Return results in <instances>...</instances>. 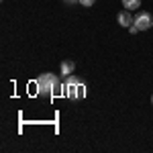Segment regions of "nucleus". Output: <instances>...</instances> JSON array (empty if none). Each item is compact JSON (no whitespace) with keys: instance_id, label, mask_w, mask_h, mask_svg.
Returning a JSON list of instances; mask_svg holds the SVG:
<instances>
[{"instance_id":"f257e3e1","label":"nucleus","mask_w":153,"mask_h":153,"mask_svg":"<svg viewBox=\"0 0 153 153\" xmlns=\"http://www.w3.org/2000/svg\"><path fill=\"white\" fill-rule=\"evenodd\" d=\"M37 88H39V94H51V96H59L63 94V88L65 84L59 82L57 76L53 74H43L37 78Z\"/></svg>"},{"instance_id":"f03ea898","label":"nucleus","mask_w":153,"mask_h":153,"mask_svg":"<svg viewBox=\"0 0 153 153\" xmlns=\"http://www.w3.org/2000/svg\"><path fill=\"white\" fill-rule=\"evenodd\" d=\"M135 25H137L139 31H147V29L153 27V16L149 12H139V14L135 16Z\"/></svg>"},{"instance_id":"7ed1b4c3","label":"nucleus","mask_w":153,"mask_h":153,"mask_svg":"<svg viewBox=\"0 0 153 153\" xmlns=\"http://www.w3.org/2000/svg\"><path fill=\"white\" fill-rule=\"evenodd\" d=\"M117 21H118V25H120V27H125V29H129L131 25L135 23V19L131 16V12L127 10V8H125V10H120L117 14Z\"/></svg>"},{"instance_id":"20e7f679","label":"nucleus","mask_w":153,"mask_h":153,"mask_svg":"<svg viewBox=\"0 0 153 153\" xmlns=\"http://www.w3.org/2000/svg\"><path fill=\"white\" fill-rule=\"evenodd\" d=\"M59 70H61V76H71L74 74V70H76V63L74 61H70V59H65V61H61L59 63Z\"/></svg>"},{"instance_id":"39448f33","label":"nucleus","mask_w":153,"mask_h":153,"mask_svg":"<svg viewBox=\"0 0 153 153\" xmlns=\"http://www.w3.org/2000/svg\"><path fill=\"white\" fill-rule=\"evenodd\" d=\"M123 6L127 10H137L141 6V0H123Z\"/></svg>"},{"instance_id":"423d86ee","label":"nucleus","mask_w":153,"mask_h":153,"mask_svg":"<svg viewBox=\"0 0 153 153\" xmlns=\"http://www.w3.org/2000/svg\"><path fill=\"white\" fill-rule=\"evenodd\" d=\"M65 84H82V80H80V78H76V76H68Z\"/></svg>"},{"instance_id":"0eeeda50","label":"nucleus","mask_w":153,"mask_h":153,"mask_svg":"<svg viewBox=\"0 0 153 153\" xmlns=\"http://www.w3.org/2000/svg\"><path fill=\"white\" fill-rule=\"evenodd\" d=\"M94 2H96V0H80L82 6H94Z\"/></svg>"},{"instance_id":"6e6552de","label":"nucleus","mask_w":153,"mask_h":153,"mask_svg":"<svg viewBox=\"0 0 153 153\" xmlns=\"http://www.w3.org/2000/svg\"><path fill=\"white\" fill-rule=\"evenodd\" d=\"M65 4H74V2H80V0H63Z\"/></svg>"},{"instance_id":"1a4fd4ad","label":"nucleus","mask_w":153,"mask_h":153,"mask_svg":"<svg viewBox=\"0 0 153 153\" xmlns=\"http://www.w3.org/2000/svg\"><path fill=\"white\" fill-rule=\"evenodd\" d=\"M151 104H153V94H151Z\"/></svg>"}]
</instances>
